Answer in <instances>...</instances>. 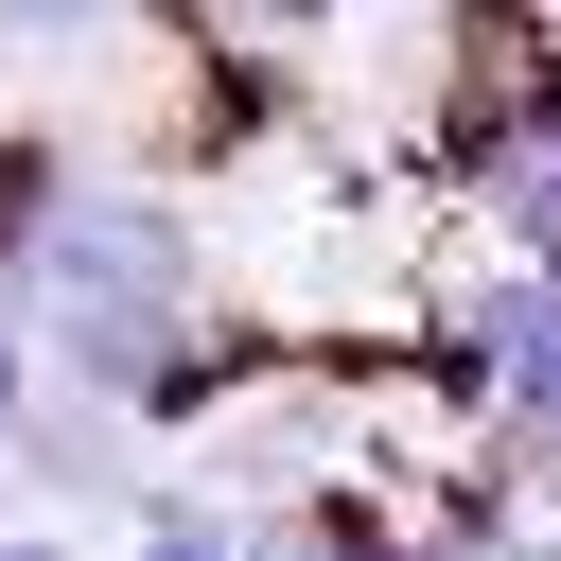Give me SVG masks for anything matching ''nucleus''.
I'll use <instances>...</instances> for the list:
<instances>
[{
	"label": "nucleus",
	"instance_id": "39448f33",
	"mask_svg": "<svg viewBox=\"0 0 561 561\" xmlns=\"http://www.w3.org/2000/svg\"><path fill=\"white\" fill-rule=\"evenodd\" d=\"M123 561H245V526L175 491V508H140V526H123Z\"/></svg>",
	"mask_w": 561,
	"mask_h": 561
},
{
	"label": "nucleus",
	"instance_id": "20e7f679",
	"mask_svg": "<svg viewBox=\"0 0 561 561\" xmlns=\"http://www.w3.org/2000/svg\"><path fill=\"white\" fill-rule=\"evenodd\" d=\"M158 35H193V53H316L351 0H140Z\"/></svg>",
	"mask_w": 561,
	"mask_h": 561
},
{
	"label": "nucleus",
	"instance_id": "7ed1b4c3",
	"mask_svg": "<svg viewBox=\"0 0 561 561\" xmlns=\"http://www.w3.org/2000/svg\"><path fill=\"white\" fill-rule=\"evenodd\" d=\"M140 35V0H0V70H105Z\"/></svg>",
	"mask_w": 561,
	"mask_h": 561
},
{
	"label": "nucleus",
	"instance_id": "0eeeda50",
	"mask_svg": "<svg viewBox=\"0 0 561 561\" xmlns=\"http://www.w3.org/2000/svg\"><path fill=\"white\" fill-rule=\"evenodd\" d=\"M508 561H561V526H508Z\"/></svg>",
	"mask_w": 561,
	"mask_h": 561
},
{
	"label": "nucleus",
	"instance_id": "f257e3e1",
	"mask_svg": "<svg viewBox=\"0 0 561 561\" xmlns=\"http://www.w3.org/2000/svg\"><path fill=\"white\" fill-rule=\"evenodd\" d=\"M18 333H35V386L140 421V438H193L228 386H245V316H228V263L193 228L175 175H70L35 263H18Z\"/></svg>",
	"mask_w": 561,
	"mask_h": 561
},
{
	"label": "nucleus",
	"instance_id": "423d86ee",
	"mask_svg": "<svg viewBox=\"0 0 561 561\" xmlns=\"http://www.w3.org/2000/svg\"><path fill=\"white\" fill-rule=\"evenodd\" d=\"M0 561H88V543H70V526H18V543H0Z\"/></svg>",
	"mask_w": 561,
	"mask_h": 561
},
{
	"label": "nucleus",
	"instance_id": "f03ea898",
	"mask_svg": "<svg viewBox=\"0 0 561 561\" xmlns=\"http://www.w3.org/2000/svg\"><path fill=\"white\" fill-rule=\"evenodd\" d=\"M0 456H18V508H35V526H70V543H105V526H140V508H175V473H158V438H140V421H105V403H70V386H35Z\"/></svg>",
	"mask_w": 561,
	"mask_h": 561
}]
</instances>
